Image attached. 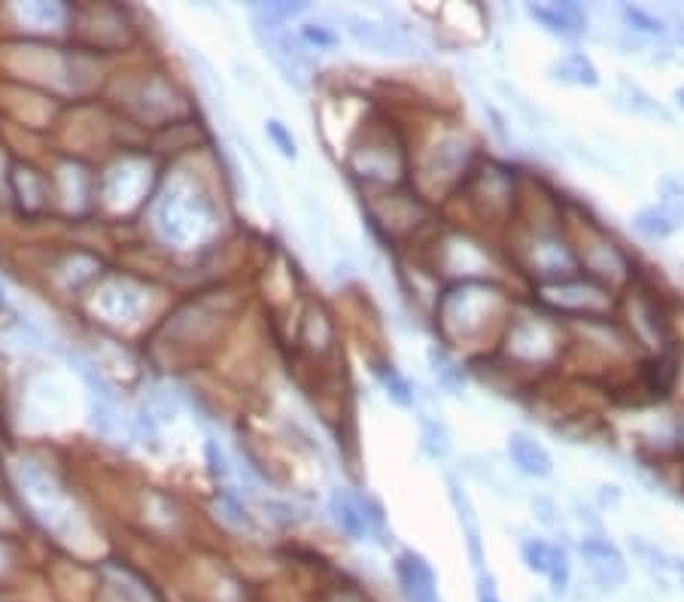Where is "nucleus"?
I'll return each mask as SVG.
<instances>
[{"instance_id": "f8f14e48", "label": "nucleus", "mask_w": 684, "mask_h": 602, "mask_svg": "<svg viewBox=\"0 0 684 602\" xmlns=\"http://www.w3.org/2000/svg\"><path fill=\"white\" fill-rule=\"evenodd\" d=\"M657 213L666 219V225L675 232L678 225H684V186L675 183L672 177H666L660 183V204H654Z\"/></svg>"}, {"instance_id": "ddd939ff", "label": "nucleus", "mask_w": 684, "mask_h": 602, "mask_svg": "<svg viewBox=\"0 0 684 602\" xmlns=\"http://www.w3.org/2000/svg\"><path fill=\"white\" fill-rule=\"evenodd\" d=\"M377 378H380V384H384V390L390 393V399L393 402H399V405H414V393H411V384L402 378V374L393 368V365H377Z\"/></svg>"}, {"instance_id": "2eb2a0df", "label": "nucleus", "mask_w": 684, "mask_h": 602, "mask_svg": "<svg viewBox=\"0 0 684 602\" xmlns=\"http://www.w3.org/2000/svg\"><path fill=\"white\" fill-rule=\"evenodd\" d=\"M298 13H304V4H262V7L256 10V16H259L262 25H268V28H277L280 22L298 16Z\"/></svg>"}, {"instance_id": "9b49d317", "label": "nucleus", "mask_w": 684, "mask_h": 602, "mask_svg": "<svg viewBox=\"0 0 684 602\" xmlns=\"http://www.w3.org/2000/svg\"><path fill=\"white\" fill-rule=\"evenodd\" d=\"M450 499H453V508L456 514H460V526L466 533V545H469V554H472V563L478 569V575H484V548H481V526H478V517L472 511V502L466 493H460V487L450 484Z\"/></svg>"}, {"instance_id": "423d86ee", "label": "nucleus", "mask_w": 684, "mask_h": 602, "mask_svg": "<svg viewBox=\"0 0 684 602\" xmlns=\"http://www.w3.org/2000/svg\"><path fill=\"white\" fill-rule=\"evenodd\" d=\"M466 162H469V146L460 137H444L432 146V153L426 156L423 174L438 180V183H447L453 177H460Z\"/></svg>"}, {"instance_id": "39448f33", "label": "nucleus", "mask_w": 684, "mask_h": 602, "mask_svg": "<svg viewBox=\"0 0 684 602\" xmlns=\"http://www.w3.org/2000/svg\"><path fill=\"white\" fill-rule=\"evenodd\" d=\"M520 557L529 572L545 575L557 590H563L569 584V557L563 548H557L545 539H526L520 548Z\"/></svg>"}, {"instance_id": "20e7f679", "label": "nucleus", "mask_w": 684, "mask_h": 602, "mask_svg": "<svg viewBox=\"0 0 684 602\" xmlns=\"http://www.w3.org/2000/svg\"><path fill=\"white\" fill-rule=\"evenodd\" d=\"M347 31H350V37L359 46H365L371 52H380V55H408L414 49L411 40L399 28H390L384 22H371V19L350 16L347 19Z\"/></svg>"}, {"instance_id": "aec40b11", "label": "nucleus", "mask_w": 684, "mask_h": 602, "mask_svg": "<svg viewBox=\"0 0 684 602\" xmlns=\"http://www.w3.org/2000/svg\"><path fill=\"white\" fill-rule=\"evenodd\" d=\"M478 602H499V596L493 590V581L487 575H478Z\"/></svg>"}, {"instance_id": "412c9836", "label": "nucleus", "mask_w": 684, "mask_h": 602, "mask_svg": "<svg viewBox=\"0 0 684 602\" xmlns=\"http://www.w3.org/2000/svg\"><path fill=\"white\" fill-rule=\"evenodd\" d=\"M338 602H362V599L353 596V593H344V596H338Z\"/></svg>"}, {"instance_id": "a211bd4d", "label": "nucleus", "mask_w": 684, "mask_h": 602, "mask_svg": "<svg viewBox=\"0 0 684 602\" xmlns=\"http://www.w3.org/2000/svg\"><path fill=\"white\" fill-rule=\"evenodd\" d=\"M624 92H627V98H630V107H633V110L648 113V116H660L663 122H669V119H672V116H669L660 104H654L651 98H645L636 86H624Z\"/></svg>"}, {"instance_id": "f3484780", "label": "nucleus", "mask_w": 684, "mask_h": 602, "mask_svg": "<svg viewBox=\"0 0 684 602\" xmlns=\"http://www.w3.org/2000/svg\"><path fill=\"white\" fill-rule=\"evenodd\" d=\"M301 43L317 46V49H332V46H338V34H332L326 25H304L301 28Z\"/></svg>"}, {"instance_id": "f03ea898", "label": "nucleus", "mask_w": 684, "mask_h": 602, "mask_svg": "<svg viewBox=\"0 0 684 602\" xmlns=\"http://www.w3.org/2000/svg\"><path fill=\"white\" fill-rule=\"evenodd\" d=\"M578 551H581V560H584L590 578L602 590H618L627 581V560L608 539H584L578 545Z\"/></svg>"}, {"instance_id": "dca6fc26", "label": "nucleus", "mask_w": 684, "mask_h": 602, "mask_svg": "<svg viewBox=\"0 0 684 602\" xmlns=\"http://www.w3.org/2000/svg\"><path fill=\"white\" fill-rule=\"evenodd\" d=\"M265 134H268V140L280 149V156L295 159V140H292V134L286 131V125H283V122L268 119V122H265Z\"/></svg>"}, {"instance_id": "4be33fe9", "label": "nucleus", "mask_w": 684, "mask_h": 602, "mask_svg": "<svg viewBox=\"0 0 684 602\" xmlns=\"http://www.w3.org/2000/svg\"><path fill=\"white\" fill-rule=\"evenodd\" d=\"M675 101H678V104H681V110H684V86H681V89L675 92Z\"/></svg>"}, {"instance_id": "4468645a", "label": "nucleus", "mask_w": 684, "mask_h": 602, "mask_svg": "<svg viewBox=\"0 0 684 602\" xmlns=\"http://www.w3.org/2000/svg\"><path fill=\"white\" fill-rule=\"evenodd\" d=\"M633 225H636V232H642L645 238H651V241H657V238H669L672 235V229L666 225V219L657 213V207H645V210H639L636 213V219H633Z\"/></svg>"}, {"instance_id": "0eeeda50", "label": "nucleus", "mask_w": 684, "mask_h": 602, "mask_svg": "<svg viewBox=\"0 0 684 602\" xmlns=\"http://www.w3.org/2000/svg\"><path fill=\"white\" fill-rule=\"evenodd\" d=\"M508 457L517 466V472L529 475V478H551L554 475V460L548 450L523 432H514L508 438Z\"/></svg>"}, {"instance_id": "b1692460", "label": "nucleus", "mask_w": 684, "mask_h": 602, "mask_svg": "<svg viewBox=\"0 0 684 602\" xmlns=\"http://www.w3.org/2000/svg\"><path fill=\"white\" fill-rule=\"evenodd\" d=\"M0 569H4V557H0Z\"/></svg>"}, {"instance_id": "6e6552de", "label": "nucleus", "mask_w": 684, "mask_h": 602, "mask_svg": "<svg viewBox=\"0 0 684 602\" xmlns=\"http://www.w3.org/2000/svg\"><path fill=\"white\" fill-rule=\"evenodd\" d=\"M526 13L560 37H578L587 25L584 10L578 4H532L526 7Z\"/></svg>"}, {"instance_id": "f257e3e1", "label": "nucleus", "mask_w": 684, "mask_h": 602, "mask_svg": "<svg viewBox=\"0 0 684 602\" xmlns=\"http://www.w3.org/2000/svg\"><path fill=\"white\" fill-rule=\"evenodd\" d=\"M496 308H502L499 292L487 286H460L441 301V323L456 338H472L493 320Z\"/></svg>"}, {"instance_id": "5701e85b", "label": "nucleus", "mask_w": 684, "mask_h": 602, "mask_svg": "<svg viewBox=\"0 0 684 602\" xmlns=\"http://www.w3.org/2000/svg\"><path fill=\"white\" fill-rule=\"evenodd\" d=\"M678 569H681V584H684V563H681V566H678Z\"/></svg>"}, {"instance_id": "1a4fd4ad", "label": "nucleus", "mask_w": 684, "mask_h": 602, "mask_svg": "<svg viewBox=\"0 0 684 602\" xmlns=\"http://www.w3.org/2000/svg\"><path fill=\"white\" fill-rule=\"evenodd\" d=\"M329 511H332V520L338 523V530H341L347 539L359 542V539L368 536L374 514H368L365 505H362L359 499H353V496H347V493H335L332 502H329Z\"/></svg>"}, {"instance_id": "7ed1b4c3", "label": "nucleus", "mask_w": 684, "mask_h": 602, "mask_svg": "<svg viewBox=\"0 0 684 602\" xmlns=\"http://www.w3.org/2000/svg\"><path fill=\"white\" fill-rule=\"evenodd\" d=\"M396 581H399V590L408 602H438L435 572L420 554L405 551L396 557Z\"/></svg>"}, {"instance_id": "6ab92c4d", "label": "nucleus", "mask_w": 684, "mask_h": 602, "mask_svg": "<svg viewBox=\"0 0 684 602\" xmlns=\"http://www.w3.org/2000/svg\"><path fill=\"white\" fill-rule=\"evenodd\" d=\"M624 19L642 34H663V22L648 16V13H642V10H636V7H624Z\"/></svg>"}, {"instance_id": "9d476101", "label": "nucleus", "mask_w": 684, "mask_h": 602, "mask_svg": "<svg viewBox=\"0 0 684 602\" xmlns=\"http://www.w3.org/2000/svg\"><path fill=\"white\" fill-rule=\"evenodd\" d=\"M551 77L563 86H584V89H593L599 86V73L593 67V61L581 52H572V55H563L560 61L551 64Z\"/></svg>"}]
</instances>
